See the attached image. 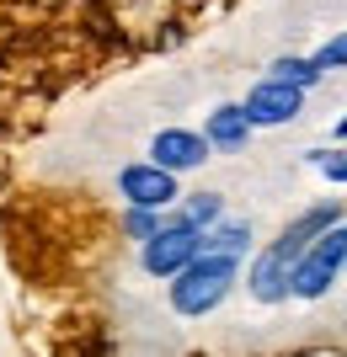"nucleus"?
Listing matches in <instances>:
<instances>
[{
    "label": "nucleus",
    "instance_id": "2eb2a0df",
    "mask_svg": "<svg viewBox=\"0 0 347 357\" xmlns=\"http://www.w3.org/2000/svg\"><path fill=\"white\" fill-rule=\"evenodd\" d=\"M310 59H316V70H320V75H326V70H347V32H337L332 43L316 48Z\"/></svg>",
    "mask_w": 347,
    "mask_h": 357
},
{
    "label": "nucleus",
    "instance_id": "0eeeda50",
    "mask_svg": "<svg viewBox=\"0 0 347 357\" xmlns=\"http://www.w3.org/2000/svg\"><path fill=\"white\" fill-rule=\"evenodd\" d=\"M332 224H342V208H337V197H326V203H316V208H304L300 219L288 224L283 235L272 240V251L294 261V256H300V251H304V245H310V240H316V235H326Z\"/></svg>",
    "mask_w": 347,
    "mask_h": 357
},
{
    "label": "nucleus",
    "instance_id": "39448f33",
    "mask_svg": "<svg viewBox=\"0 0 347 357\" xmlns=\"http://www.w3.org/2000/svg\"><path fill=\"white\" fill-rule=\"evenodd\" d=\"M246 118H251V128H278V123H294L304 107V91L300 86H283V80H257V86L246 91Z\"/></svg>",
    "mask_w": 347,
    "mask_h": 357
},
{
    "label": "nucleus",
    "instance_id": "9b49d317",
    "mask_svg": "<svg viewBox=\"0 0 347 357\" xmlns=\"http://www.w3.org/2000/svg\"><path fill=\"white\" fill-rule=\"evenodd\" d=\"M272 80H283V86H300V91H310L320 80V70H316V59H300V54H283V59H272Z\"/></svg>",
    "mask_w": 347,
    "mask_h": 357
},
{
    "label": "nucleus",
    "instance_id": "f257e3e1",
    "mask_svg": "<svg viewBox=\"0 0 347 357\" xmlns=\"http://www.w3.org/2000/svg\"><path fill=\"white\" fill-rule=\"evenodd\" d=\"M241 278V256H219V251H198L182 272H171V310L187 320H203L230 298Z\"/></svg>",
    "mask_w": 347,
    "mask_h": 357
},
{
    "label": "nucleus",
    "instance_id": "6e6552de",
    "mask_svg": "<svg viewBox=\"0 0 347 357\" xmlns=\"http://www.w3.org/2000/svg\"><path fill=\"white\" fill-rule=\"evenodd\" d=\"M203 139H209V149H225V155L246 149V139H251V118H246V107L241 102L214 107L209 123H203Z\"/></svg>",
    "mask_w": 347,
    "mask_h": 357
},
{
    "label": "nucleus",
    "instance_id": "f03ea898",
    "mask_svg": "<svg viewBox=\"0 0 347 357\" xmlns=\"http://www.w3.org/2000/svg\"><path fill=\"white\" fill-rule=\"evenodd\" d=\"M347 267V224H332L326 235H316L294 256V267H288V294L294 298H320L332 294V283L342 278Z\"/></svg>",
    "mask_w": 347,
    "mask_h": 357
},
{
    "label": "nucleus",
    "instance_id": "4468645a",
    "mask_svg": "<svg viewBox=\"0 0 347 357\" xmlns=\"http://www.w3.org/2000/svg\"><path fill=\"white\" fill-rule=\"evenodd\" d=\"M310 160L320 165V176L332 181V187H347V149H332V155H326V149H310Z\"/></svg>",
    "mask_w": 347,
    "mask_h": 357
},
{
    "label": "nucleus",
    "instance_id": "dca6fc26",
    "mask_svg": "<svg viewBox=\"0 0 347 357\" xmlns=\"http://www.w3.org/2000/svg\"><path fill=\"white\" fill-rule=\"evenodd\" d=\"M337 134H342V139H347V118H342V123H337Z\"/></svg>",
    "mask_w": 347,
    "mask_h": 357
},
{
    "label": "nucleus",
    "instance_id": "9d476101",
    "mask_svg": "<svg viewBox=\"0 0 347 357\" xmlns=\"http://www.w3.org/2000/svg\"><path fill=\"white\" fill-rule=\"evenodd\" d=\"M203 251H219V256H246L251 251V224L241 219H219L203 229Z\"/></svg>",
    "mask_w": 347,
    "mask_h": 357
},
{
    "label": "nucleus",
    "instance_id": "1a4fd4ad",
    "mask_svg": "<svg viewBox=\"0 0 347 357\" xmlns=\"http://www.w3.org/2000/svg\"><path fill=\"white\" fill-rule=\"evenodd\" d=\"M288 267H294V261H288V256H278V251L267 245V251L251 261V272H246L251 298H257V304H283V298H288Z\"/></svg>",
    "mask_w": 347,
    "mask_h": 357
},
{
    "label": "nucleus",
    "instance_id": "20e7f679",
    "mask_svg": "<svg viewBox=\"0 0 347 357\" xmlns=\"http://www.w3.org/2000/svg\"><path fill=\"white\" fill-rule=\"evenodd\" d=\"M118 192L123 203H134V208H171L177 203V171H166V165L155 160H134L118 171Z\"/></svg>",
    "mask_w": 347,
    "mask_h": 357
},
{
    "label": "nucleus",
    "instance_id": "ddd939ff",
    "mask_svg": "<svg viewBox=\"0 0 347 357\" xmlns=\"http://www.w3.org/2000/svg\"><path fill=\"white\" fill-rule=\"evenodd\" d=\"M161 224H166V219H161V208H134V203H128V213H123V229H128L134 240H150Z\"/></svg>",
    "mask_w": 347,
    "mask_h": 357
},
{
    "label": "nucleus",
    "instance_id": "423d86ee",
    "mask_svg": "<svg viewBox=\"0 0 347 357\" xmlns=\"http://www.w3.org/2000/svg\"><path fill=\"white\" fill-rule=\"evenodd\" d=\"M209 155L214 149H209V139L198 134V128H161V134L150 139V160L166 165V171H198Z\"/></svg>",
    "mask_w": 347,
    "mask_h": 357
},
{
    "label": "nucleus",
    "instance_id": "7ed1b4c3",
    "mask_svg": "<svg viewBox=\"0 0 347 357\" xmlns=\"http://www.w3.org/2000/svg\"><path fill=\"white\" fill-rule=\"evenodd\" d=\"M198 251H203V229H193L187 219H171L145 240V272H150V278H171V272H182Z\"/></svg>",
    "mask_w": 347,
    "mask_h": 357
},
{
    "label": "nucleus",
    "instance_id": "f8f14e48",
    "mask_svg": "<svg viewBox=\"0 0 347 357\" xmlns=\"http://www.w3.org/2000/svg\"><path fill=\"white\" fill-rule=\"evenodd\" d=\"M219 213H225L219 192H193V197H187V208H182L177 219H187L193 229H209V224H219Z\"/></svg>",
    "mask_w": 347,
    "mask_h": 357
}]
</instances>
